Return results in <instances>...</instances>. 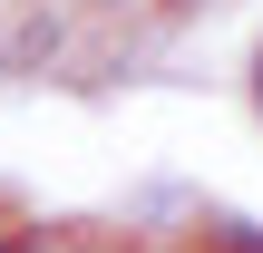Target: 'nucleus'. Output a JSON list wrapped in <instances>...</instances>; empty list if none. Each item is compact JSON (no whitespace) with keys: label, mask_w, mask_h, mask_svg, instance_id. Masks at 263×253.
I'll return each instance as SVG.
<instances>
[{"label":"nucleus","mask_w":263,"mask_h":253,"mask_svg":"<svg viewBox=\"0 0 263 253\" xmlns=\"http://www.w3.org/2000/svg\"><path fill=\"white\" fill-rule=\"evenodd\" d=\"M39 253H98V244H78V234H39Z\"/></svg>","instance_id":"obj_1"},{"label":"nucleus","mask_w":263,"mask_h":253,"mask_svg":"<svg viewBox=\"0 0 263 253\" xmlns=\"http://www.w3.org/2000/svg\"><path fill=\"white\" fill-rule=\"evenodd\" d=\"M0 253H39V234H0Z\"/></svg>","instance_id":"obj_2"},{"label":"nucleus","mask_w":263,"mask_h":253,"mask_svg":"<svg viewBox=\"0 0 263 253\" xmlns=\"http://www.w3.org/2000/svg\"><path fill=\"white\" fill-rule=\"evenodd\" d=\"M254 78H263V68H254Z\"/></svg>","instance_id":"obj_3"}]
</instances>
